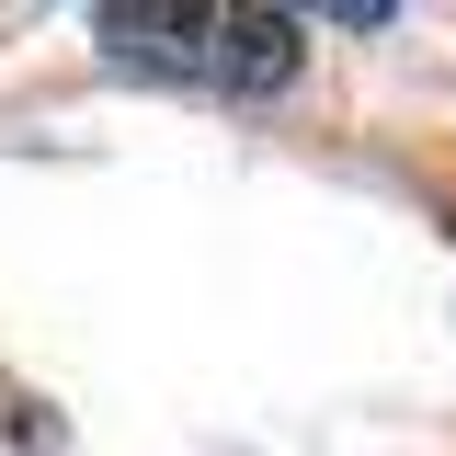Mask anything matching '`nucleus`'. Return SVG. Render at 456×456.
Masks as SVG:
<instances>
[{
	"instance_id": "obj_1",
	"label": "nucleus",
	"mask_w": 456,
	"mask_h": 456,
	"mask_svg": "<svg viewBox=\"0 0 456 456\" xmlns=\"http://www.w3.org/2000/svg\"><path fill=\"white\" fill-rule=\"evenodd\" d=\"M92 35H103V57L137 69V80L240 92V103L285 92L297 57H308V23H297V12H263V0H103Z\"/></svg>"
}]
</instances>
